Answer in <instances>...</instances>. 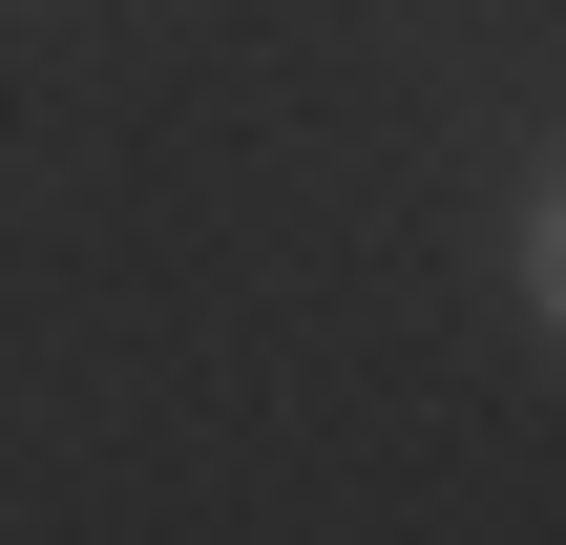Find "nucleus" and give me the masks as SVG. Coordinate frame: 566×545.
<instances>
[{
  "instance_id": "obj_1",
  "label": "nucleus",
  "mask_w": 566,
  "mask_h": 545,
  "mask_svg": "<svg viewBox=\"0 0 566 545\" xmlns=\"http://www.w3.org/2000/svg\"><path fill=\"white\" fill-rule=\"evenodd\" d=\"M525 315H546V336H566V168H546V189H525Z\"/></svg>"
}]
</instances>
